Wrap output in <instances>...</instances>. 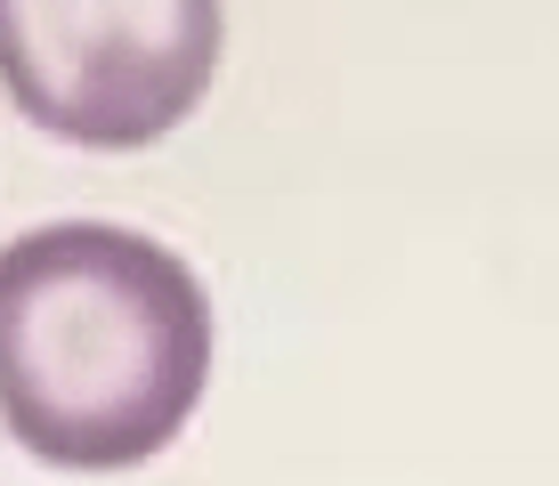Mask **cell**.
<instances>
[{"label": "cell", "mask_w": 559, "mask_h": 486, "mask_svg": "<svg viewBox=\"0 0 559 486\" xmlns=\"http://www.w3.org/2000/svg\"><path fill=\"white\" fill-rule=\"evenodd\" d=\"M211 381L195 268L106 220L33 227L0 260V405L57 471H130L187 430Z\"/></svg>", "instance_id": "1"}, {"label": "cell", "mask_w": 559, "mask_h": 486, "mask_svg": "<svg viewBox=\"0 0 559 486\" xmlns=\"http://www.w3.org/2000/svg\"><path fill=\"white\" fill-rule=\"evenodd\" d=\"M211 0H9V97L73 146H154L219 66Z\"/></svg>", "instance_id": "2"}]
</instances>
